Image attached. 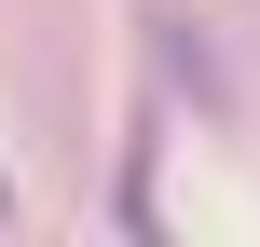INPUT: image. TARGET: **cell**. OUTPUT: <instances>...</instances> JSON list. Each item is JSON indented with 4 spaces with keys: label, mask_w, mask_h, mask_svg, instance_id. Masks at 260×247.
Wrapping results in <instances>:
<instances>
[{
    "label": "cell",
    "mask_w": 260,
    "mask_h": 247,
    "mask_svg": "<svg viewBox=\"0 0 260 247\" xmlns=\"http://www.w3.org/2000/svg\"><path fill=\"white\" fill-rule=\"evenodd\" d=\"M151 55H165V83H178L192 110H219V96H233V83H219V55L192 41V14H151Z\"/></svg>",
    "instance_id": "6da1fadb"
},
{
    "label": "cell",
    "mask_w": 260,
    "mask_h": 247,
    "mask_svg": "<svg viewBox=\"0 0 260 247\" xmlns=\"http://www.w3.org/2000/svg\"><path fill=\"white\" fill-rule=\"evenodd\" d=\"M0 206H14V193H0Z\"/></svg>",
    "instance_id": "7a4b0ae2"
}]
</instances>
